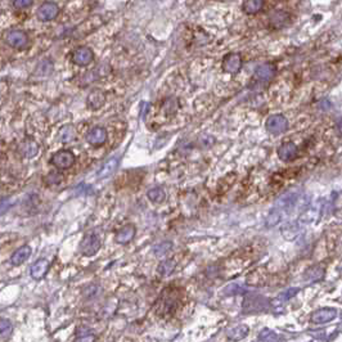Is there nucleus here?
<instances>
[{"label": "nucleus", "instance_id": "473e14b6", "mask_svg": "<svg viewBox=\"0 0 342 342\" xmlns=\"http://www.w3.org/2000/svg\"><path fill=\"white\" fill-rule=\"evenodd\" d=\"M15 205V201L12 198H1L0 200V215H4Z\"/></svg>", "mask_w": 342, "mask_h": 342}, {"label": "nucleus", "instance_id": "ddd939ff", "mask_svg": "<svg viewBox=\"0 0 342 342\" xmlns=\"http://www.w3.org/2000/svg\"><path fill=\"white\" fill-rule=\"evenodd\" d=\"M275 73H277V67L273 63H264L255 69V77L261 83L270 81L275 76Z\"/></svg>", "mask_w": 342, "mask_h": 342}, {"label": "nucleus", "instance_id": "5701e85b", "mask_svg": "<svg viewBox=\"0 0 342 342\" xmlns=\"http://www.w3.org/2000/svg\"><path fill=\"white\" fill-rule=\"evenodd\" d=\"M248 331H250V329H248V327L246 324H239V325H237V327L229 329L226 335H228V339L232 340V341H240V340L247 337Z\"/></svg>", "mask_w": 342, "mask_h": 342}, {"label": "nucleus", "instance_id": "9d476101", "mask_svg": "<svg viewBox=\"0 0 342 342\" xmlns=\"http://www.w3.org/2000/svg\"><path fill=\"white\" fill-rule=\"evenodd\" d=\"M336 318H337V310L333 308H323V309L314 311L310 321L313 324H324L333 321Z\"/></svg>", "mask_w": 342, "mask_h": 342}, {"label": "nucleus", "instance_id": "2f4dec72", "mask_svg": "<svg viewBox=\"0 0 342 342\" xmlns=\"http://www.w3.org/2000/svg\"><path fill=\"white\" fill-rule=\"evenodd\" d=\"M63 180V175L59 174V172H51L45 178V183L48 186H55V184H59V183Z\"/></svg>", "mask_w": 342, "mask_h": 342}, {"label": "nucleus", "instance_id": "423d86ee", "mask_svg": "<svg viewBox=\"0 0 342 342\" xmlns=\"http://www.w3.org/2000/svg\"><path fill=\"white\" fill-rule=\"evenodd\" d=\"M5 41L8 45H11L15 49H26L29 47V36L25 31L21 30H12L5 35Z\"/></svg>", "mask_w": 342, "mask_h": 342}, {"label": "nucleus", "instance_id": "0eeeda50", "mask_svg": "<svg viewBox=\"0 0 342 342\" xmlns=\"http://www.w3.org/2000/svg\"><path fill=\"white\" fill-rule=\"evenodd\" d=\"M51 164L54 165L57 169H61V170L72 168L73 164H75V154L68 150L58 151L51 157Z\"/></svg>", "mask_w": 342, "mask_h": 342}, {"label": "nucleus", "instance_id": "9b49d317", "mask_svg": "<svg viewBox=\"0 0 342 342\" xmlns=\"http://www.w3.org/2000/svg\"><path fill=\"white\" fill-rule=\"evenodd\" d=\"M93 59H94V53L87 47L77 48L72 54L73 63H76L77 66H87L93 62Z\"/></svg>", "mask_w": 342, "mask_h": 342}, {"label": "nucleus", "instance_id": "7ed1b4c3", "mask_svg": "<svg viewBox=\"0 0 342 342\" xmlns=\"http://www.w3.org/2000/svg\"><path fill=\"white\" fill-rule=\"evenodd\" d=\"M270 309V301L264 296L260 295H248L244 297L242 310L244 314H258L265 313Z\"/></svg>", "mask_w": 342, "mask_h": 342}, {"label": "nucleus", "instance_id": "f3484780", "mask_svg": "<svg viewBox=\"0 0 342 342\" xmlns=\"http://www.w3.org/2000/svg\"><path fill=\"white\" fill-rule=\"evenodd\" d=\"M19 153L25 158H33L39 153V144L34 139H26L19 146Z\"/></svg>", "mask_w": 342, "mask_h": 342}, {"label": "nucleus", "instance_id": "1a4fd4ad", "mask_svg": "<svg viewBox=\"0 0 342 342\" xmlns=\"http://www.w3.org/2000/svg\"><path fill=\"white\" fill-rule=\"evenodd\" d=\"M222 69L226 73H237L242 67V57L238 53H229L222 58Z\"/></svg>", "mask_w": 342, "mask_h": 342}, {"label": "nucleus", "instance_id": "c85d7f7f", "mask_svg": "<svg viewBox=\"0 0 342 342\" xmlns=\"http://www.w3.org/2000/svg\"><path fill=\"white\" fill-rule=\"evenodd\" d=\"M147 197H148L152 202H154V204H161V202H164L165 198H166V193H165V190L162 189V188H152L151 190H148Z\"/></svg>", "mask_w": 342, "mask_h": 342}, {"label": "nucleus", "instance_id": "6ab92c4d", "mask_svg": "<svg viewBox=\"0 0 342 342\" xmlns=\"http://www.w3.org/2000/svg\"><path fill=\"white\" fill-rule=\"evenodd\" d=\"M135 237V226L133 224H126L125 226H122L119 233L116 234V242L120 244H128L129 242L133 240V238Z\"/></svg>", "mask_w": 342, "mask_h": 342}, {"label": "nucleus", "instance_id": "4be33fe9", "mask_svg": "<svg viewBox=\"0 0 342 342\" xmlns=\"http://www.w3.org/2000/svg\"><path fill=\"white\" fill-rule=\"evenodd\" d=\"M30 255H31V247L30 246H22L12 255L11 262L16 266L22 265L30 257Z\"/></svg>", "mask_w": 342, "mask_h": 342}, {"label": "nucleus", "instance_id": "bb28decb", "mask_svg": "<svg viewBox=\"0 0 342 342\" xmlns=\"http://www.w3.org/2000/svg\"><path fill=\"white\" fill-rule=\"evenodd\" d=\"M75 135H76V131H75L73 126L67 125V126H63V128L59 130V140L62 143L72 142L73 139H75Z\"/></svg>", "mask_w": 342, "mask_h": 342}, {"label": "nucleus", "instance_id": "a211bd4d", "mask_svg": "<svg viewBox=\"0 0 342 342\" xmlns=\"http://www.w3.org/2000/svg\"><path fill=\"white\" fill-rule=\"evenodd\" d=\"M48 269H49V261L47 258H40L37 260L30 269V274L34 279H41V278L45 277V274L48 273Z\"/></svg>", "mask_w": 342, "mask_h": 342}, {"label": "nucleus", "instance_id": "393cba45", "mask_svg": "<svg viewBox=\"0 0 342 342\" xmlns=\"http://www.w3.org/2000/svg\"><path fill=\"white\" fill-rule=\"evenodd\" d=\"M175 266H176V262L174 260H165L157 266V273L160 274L161 277H169L175 270Z\"/></svg>", "mask_w": 342, "mask_h": 342}, {"label": "nucleus", "instance_id": "cd10ccee", "mask_svg": "<svg viewBox=\"0 0 342 342\" xmlns=\"http://www.w3.org/2000/svg\"><path fill=\"white\" fill-rule=\"evenodd\" d=\"M257 340L258 341H264V342H273V341H279V340H282V337H279V335H278L277 332L272 331V329H269V328H265V329H262V331L258 333Z\"/></svg>", "mask_w": 342, "mask_h": 342}, {"label": "nucleus", "instance_id": "2eb2a0df", "mask_svg": "<svg viewBox=\"0 0 342 342\" xmlns=\"http://www.w3.org/2000/svg\"><path fill=\"white\" fill-rule=\"evenodd\" d=\"M290 21H291V16L284 11H275L269 16V25L272 29L279 30L282 27H286Z\"/></svg>", "mask_w": 342, "mask_h": 342}, {"label": "nucleus", "instance_id": "f8f14e48", "mask_svg": "<svg viewBox=\"0 0 342 342\" xmlns=\"http://www.w3.org/2000/svg\"><path fill=\"white\" fill-rule=\"evenodd\" d=\"M297 154H299V148L293 142L283 143L278 148V157L284 162L293 161L295 158H297Z\"/></svg>", "mask_w": 342, "mask_h": 342}, {"label": "nucleus", "instance_id": "6e6552de", "mask_svg": "<svg viewBox=\"0 0 342 342\" xmlns=\"http://www.w3.org/2000/svg\"><path fill=\"white\" fill-rule=\"evenodd\" d=\"M58 5L55 3H53V1H47V3H43L40 7L37 8L36 17L37 19L41 22H49L53 21V19L58 16Z\"/></svg>", "mask_w": 342, "mask_h": 342}, {"label": "nucleus", "instance_id": "a878e982", "mask_svg": "<svg viewBox=\"0 0 342 342\" xmlns=\"http://www.w3.org/2000/svg\"><path fill=\"white\" fill-rule=\"evenodd\" d=\"M299 292H300V288L297 287L290 288V290H287V291L283 292V293H280L277 299H274L273 301H272V304H273V305H280V304H283V302L291 300L292 297H295Z\"/></svg>", "mask_w": 342, "mask_h": 342}, {"label": "nucleus", "instance_id": "dca6fc26", "mask_svg": "<svg viewBox=\"0 0 342 342\" xmlns=\"http://www.w3.org/2000/svg\"><path fill=\"white\" fill-rule=\"evenodd\" d=\"M87 107L90 109H99L102 108L106 103V94L104 91L99 90V89H94L90 91V94L87 95Z\"/></svg>", "mask_w": 342, "mask_h": 342}, {"label": "nucleus", "instance_id": "412c9836", "mask_svg": "<svg viewBox=\"0 0 342 342\" xmlns=\"http://www.w3.org/2000/svg\"><path fill=\"white\" fill-rule=\"evenodd\" d=\"M119 164H120V158H117V157H112V158L107 161L106 164L102 166V169L99 170L98 178L104 179V178H108V176H111V175H112L113 172L116 171V169L119 168Z\"/></svg>", "mask_w": 342, "mask_h": 342}, {"label": "nucleus", "instance_id": "b1692460", "mask_svg": "<svg viewBox=\"0 0 342 342\" xmlns=\"http://www.w3.org/2000/svg\"><path fill=\"white\" fill-rule=\"evenodd\" d=\"M264 7V0H246L242 5V9L246 15H256Z\"/></svg>", "mask_w": 342, "mask_h": 342}, {"label": "nucleus", "instance_id": "4468645a", "mask_svg": "<svg viewBox=\"0 0 342 342\" xmlns=\"http://www.w3.org/2000/svg\"><path fill=\"white\" fill-rule=\"evenodd\" d=\"M107 140V131L104 128L95 126L86 134V142L94 147H99L104 144Z\"/></svg>", "mask_w": 342, "mask_h": 342}, {"label": "nucleus", "instance_id": "f257e3e1", "mask_svg": "<svg viewBox=\"0 0 342 342\" xmlns=\"http://www.w3.org/2000/svg\"><path fill=\"white\" fill-rule=\"evenodd\" d=\"M300 192L299 190H290V192L284 193L283 196L280 197L279 200L275 204V207L273 208V211L270 212L269 218H268V225H275L279 222L282 216L286 214H290L291 210L295 207L296 202L299 200Z\"/></svg>", "mask_w": 342, "mask_h": 342}, {"label": "nucleus", "instance_id": "20e7f679", "mask_svg": "<svg viewBox=\"0 0 342 342\" xmlns=\"http://www.w3.org/2000/svg\"><path fill=\"white\" fill-rule=\"evenodd\" d=\"M101 248V239L95 233H87L80 243V252L84 256H94Z\"/></svg>", "mask_w": 342, "mask_h": 342}, {"label": "nucleus", "instance_id": "72a5a7b5", "mask_svg": "<svg viewBox=\"0 0 342 342\" xmlns=\"http://www.w3.org/2000/svg\"><path fill=\"white\" fill-rule=\"evenodd\" d=\"M34 3V0H15L13 1V5L17 9H26V8L31 7Z\"/></svg>", "mask_w": 342, "mask_h": 342}, {"label": "nucleus", "instance_id": "7c9ffc66", "mask_svg": "<svg viewBox=\"0 0 342 342\" xmlns=\"http://www.w3.org/2000/svg\"><path fill=\"white\" fill-rule=\"evenodd\" d=\"M171 247H172V243L169 242V240H165V242H161L160 244L154 246V248H153V254H154L157 257H161V256L166 255V254L171 250Z\"/></svg>", "mask_w": 342, "mask_h": 342}, {"label": "nucleus", "instance_id": "aec40b11", "mask_svg": "<svg viewBox=\"0 0 342 342\" xmlns=\"http://www.w3.org/2000/svg\"><path fill=\"white\" fill-rule=\"evenodd\" d=\"M324 274H325L324 266L314 265V266H310L309 269L306 270L305 274H304V278H305L306 282L314 283V282H318V280L323 279Z\"/></svg>", "mask_w": 342, "mask_h": 342}, {"label": "nucleus", "instance_id": "f03ea898", "mask_svg": "<svg viewBox=\"0 0 342 342\" xmlns=\"http://www.w3.org/2000/svg\"><path fill=\"white\" fill-rule=\"evenodd\" d=\"M179 301V291H175L174 288H166L156 302V313L160 315H170L178 309Z\"/></svg>", "mask_w": 342, "mask_h": 342}, {"label": "nucleus", "instance_id": "c756f323", "mask_svg": "<svg viewBox=\"0 0 342 342\" xmlns=\"http://www.w3.org/2000/svg\"><path fill=\"white\" fill-rule=\"evenodd\" d=\"M12 332H13L12 322L8 321V319H0V337L7 339L12 335Z\"/></svg>", "mask_w": 342, "mask_h": 342}, {"label": "nucleus", "instance_id": "f704fd0d", "mask_svg": "<svg viewBox=\"0 0 342 342\" xmlns=\"http://www.w3.org/2000/svg\"><path fill=\"white\" fill-rule=\"evenodd\" d=\"M151 108V104L147 102H142V104H140V117H144L147 115V112L150 111Z\"/></svg>", "mask_w": 342, "mask_h": 342}, {"label": "nucleus", "instance_id": "39448f33", "mask_svg": "<svg viewBox=\"0 0 342 342\" xmlns=\"http://www.w3.org/2000/svg\"><path fill=\"white\" fill-rule=\"evenodd\" d=\"M266 130L269 131L270 134L279 135L283 134L284 131L288 128V121L283 115H272L268 117V120L265 122Z\"/></svg>", "mask_w": 342, "mask_h": 342}]
</instances>
